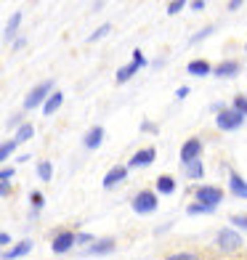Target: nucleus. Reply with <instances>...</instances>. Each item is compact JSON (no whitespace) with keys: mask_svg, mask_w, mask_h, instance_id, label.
<instances>
[{"mask_svg":"<svg viewBox=\"0 0 247 260\" xmlns=\"http://www.w3.org/2000/svg\"><path fill=\"white\" fill-rule=\"evenodd\" d=\"M197 199H199V205L218 207V202L223 199V191L215 188V186H202V188H197Z\"/></svg>","mask_w":247,"mask_h":260,"instance_id":"39448f33","label":"nucleus"},{"mask_svg":"<svg viewBox=\"0 0 247 260\" xmlns=\"http://www.w3.org/2000/svg\"><path fill=\"white\" fill-rule=\"evenodd\" d=\"M51 88H53V82H51V80L40 82V85L35 88V90L29 93V96L24 99V106H27V109H35V106H40V104H43V99L51 93Z\"/></svg>","mask_w":247,"mask_h":260,"instance_id":"20e7f679","label":"nucleus"},{"mask_svg":"<svg viewBox=\"0 0 247 260\" xmlns=\"http://www.w3.org/2000/svg\"><path fill=\"white\" fill-rule=\"evenodd\" d=\"M101 138H104V130H101V127H90L88 136H85V146H88V149H96V146L101 144Z\"/></svg>","mask_w":247,"mask_h":260,"instance_id":"2eb2a0df","label":"nucleus"},{"mask_svg":"<svg viewBox=\"0 0 247 260\" xmlns=\"http://www.w3.org/2000/svg\"><path fill=\"white\" fill-rule=\"evenodd\" d=\"M234 109L247 117V99H244V96H237V99H234Z\"/></svg>","mask_w":247,"mask_h":260,"instance_id":"4be33fe9","label":"nucleus"},{"mask_svg":"<svg viewBox=\"0 0 247 260\" xmlns=\"http://www.w3.org/2000/svg\"><path fill=\"white\" fill-rule=\"evenodd\" d=\"M215 122L221 130H237L242 122H244V114H239L237 109H223L218 117H215Z\"/></svg>","mask_w":247,"mask_h":260,"instance_id":"f257e3e1","label":"nucleus"},{"mask_svg":"<svg viewBox=\"0 0 247 260\" xmlns=\"http://www.w3.org/2000/svg\"><path fill=\"white\" fill-rule=\"evenodd\" d=\"M8 178H14V170H11V168H6L3 173H0V181H3V183H8Z\"/></svg>","mask_w":247,"mask_h":260,"instance_id":"c756f323","label":"nucleus"},{"mask_svg":"<svg viewBox=\"0 0 247 260\" xmlns=\"http://www.w3.org/2000/svg\"><path fill=\"white\" fill-rule=\"evenodd\" d=\"M181 8H183V3H170V6H168V14H178Z\"/></svg>","mask_w":247,"mask_h":260,"instance_id":"7c9ffc66","label":"nucleus"},{"mask_svg":"<svg viewBox=\"0 0 247 260\" xmlns=\"http://www.w3.org/2000/svg\"><path fill=\"white\" fill-rule=\"evenodd\" d=\"M175 96H178V99H186V96H189V88H178V90H175Z\"/></svg>","mask_w":247,"mask_h":260,"instance_id":"2f4dec72","label":"nucleus"},{"mask_svg":"<svg viewBox=\"0 0 247 260\" xmlns=\"http://www.w3.org/2000/svg\"><path fill=\"white\" fill-rule=\"evenodd\" d=\"M112 250H114V242H112V239H104V242H99L96 247H90L88 255H101V252H112Z\"/></svg>","mask_w":247,"mask_h":260,"instance_id":"6ab92c4d","label":"nucleus"},{"mask_svg":"<svg viewBox=\"0 0 247 260\" xmlns=\"http://www.w3.org/2000/svg\"><path fill=\"white\" fill-rule=\"evenodd\" d=\"M165 260H199L194 252H175V255H168Z\"/></svg>","mask_w":247,"mask_h":260,"instance_id":"b1692460","label":"nucleus"},{"mask_svg":"<svg viewBox=\"0 0 247 260\" xmlns=\"http://www.w3.org/2000/svg\"><path fill=\"white\" fill-rule=\"evenodd\" d=\"M19 144H16V141H8V144H3V151H0V157H3V159H8L11 157V151H14Z\"/></svg>","mask_w":247,"mask_h":260,"instance_id":"393cba45","label":"nucleus"},{"mask_svg":"<svg viewBox=\"0 0 247 260\" xmlns=\"http://www.w3.org/2000/svg\"><path fill=\"white\" fill-rule=\"evenodd\" d=\"M229 186H231V191L237 194V197H242V199H247V183L239 178L237 173H231L229 175Z\"/></svg>","mask_w":247,"mask_h":260,"instance_id":"f8f14e48","label":"nucleus"},{"mask_svg":"<svg viewBox=\"0 0 247 260\" xmlns=\"http://www.w3.org/2000/svg\"><path fill=\"white\" fill-rule=\"evenodd\" d=\"M138 67H144V56H141V51H133V61L117 72V80H120V82H128V80H131V77L138 72Z\"/></svg>","mask_w":247,"mask_h":260,"instance_id":"0eeeda50","label":"nucleus"},{"mask_svg":"<svg viewBox=\"0 0 247 260\" xmlns=\"http://www.w3.org/2000/svg\"><path fill=\"white\" fill-rule=\"evenodd\" d=\"M202 173H205L202 159H194V162L186 165V175H189V178H202Z\"/></svg>","mask_w":247,"mask_h":260,"instance_id":"a211bd4d","label":"nucleus"},{"mask_svg":"<svg viewBox=\"0 0 247 260\" xmlns=\"http://www.w3.org/2000/svg\"><path fill=\"white\" fill-rule=\"evenodd\" d=\"M155 157H157V151L155 149H141V151H136L133 154V159H131V168H141V165H151L155 162Z\"/></svg>","mask_w":247,"mask_h":260,"instance_id":"1a4fd4ad","label":"nucleus"},{"mask_svg":"<svg viewBox=\"0 0 247 260\" xmlns=\"http://www.w3.org/2000/svg\"><path fill=\"white\" fill-rule=\"evenodd\" d=\"M213 72H215L218 77H234V75L239 72V64H237V61H223V64H218V67L213 69Z\"/></svg>","mask_w":247,"mask_h":260,"instance_id":"ddd939ff","label":"nucleus"},{"mask_svg":"<svg viewBox=\"0 0 247 260\" xmlns=\"http://www.w3.org/2000/svg\"><path fill=\"white\" fill-rule=\"evenodd\" d=\"M38 173H40V181H51V162H40L38 165Z\"/></svg>","mask_w":247,"mask_h":260,"instance_id":"412c9836","label":"nucleus"},{"mask_svg":"<svg viewBox=\"0 0 247 260\" xmlns=\"http://www.w3.org/2000/svg\"><path fill=\"white\" fill-rule=\"evenodd\" d=\"M19 19H21V14H14V19L8 21V27H6V38H11V35L16 32V27H19Z\"/></svg>","mask_w":247,"mask_h":260,"instance_id":"5701e85b","label":"nucleus"},{"mask_svg":"<svg viewBox=\"0 0 247 260\" xmlns=\"http://www.w3.org/2000/svg\"><path fill=\"white\" fill-rule=\"evenodd\" d=\"M109 29H112L109 24H104V27H99L96 32H93V35H90V43H93V40H99V38H104V35H107Z\"/></svg>","mask_w":247,"mask_h":260,"instance_id":"bb28decb","label":"nucleus"},{"mask_svg":"<svg viewBox=\"0 0 247 260\" xmlns=\"http://www.w3.org/2000/svg\"><path fill=\"white\" fill-rule=\"evenodd\" d=\"M72 244H77V236H75L72 231H61V234L53 239V252H67Z\"/></svg>","mask_w":247,"mask_h":260,"instance_id":"6e6552de","label":"nucleus"},{"mask_svg":"<svg viewBox=\"0 0 247 260\" xmlns=\"http://www.w3.org/2000/svg\"><path fill=\"white\" fill-rule=\"evenodd\" d=\"M32 250V242H21L19 247H14V250H8L6 255H3V260H16V257H21V255H27Z\"/></svg>","mask_w":247,"mask_h":260,"instance_id":"4468645a","label":"nucleus"},{"mask_svg":"<svg viewBox=\"0 0 247 260\" xmlns=\"http://www.w3.org/2000/svg\"><path fill=\"white\" fill-rule=\"evenodd\" d=\"M157 191L160 194H173L175 191V183L170 175H162V178H157Z\"/></svg>","mask_w":247,"mask_h":260,"instance_id":"f3484780","label":"nucleus"},{"mask_svg":"<svg viewBox=\"0 0 247 260\" xmlns=\"http://www.w3.org/2000/svg\"><path fill=\"white\" fill-rule=\"evenodd\" d=\"M125 175H128V168H112L107 175H104V186L112 188V186H117L120 181H125Z\"/></svg>","mask_w":247,"mask_h":260,"instance_id":"9d476101","label":"nucleus"},{"mask_svg":"<svg viewBox=\"0 0 247 260\" xmlns=\"http://www.w3.org/2000/svg\"><path fill=\"white\" fill-rule=\"evenodd\" d=\"M231 223H234V226H239V229H247V215H234Z\"/></svg>","mask_w":247,"mask_h":260,"instance_id":"cd10ccee","label":"nucleus"},{"mask_svg":"<svg viewBox=\"0 0 247 260\" xmlns=\"http://www.w3.org/2000/svg\"><path fill=\"white\" fill-rule=\"evenodd\" d=\"M186 72L194 75V77H205V75H210V64H207V61H202V58H197V61H189Z\"/></svg>","mask_w":247,"mask_h":260,"instance_id":"9b49d317","label":"nucleus"},{"mask_svg":"<svg viewBox=\"0 0 247 260\" xmlns=\"http://www.w3.org/2000/svg\"><path fill=\"white\" fill-rule=\"evenodd\" d=\"M32 133H35V127H32V125H21V127H19V133L14 136V141H16V144H24V141L32 138Z\"/></svg>","mask_w":247,"mask_h":260,"instance_id":"aec40b11","label":"nucleus"},{"mask_svg":"<svg viewBox=\"0 0 247 260\" xmlns=\"http://www.w3.org/2000/svg\"><path fill=\"white\" fill-rule=\"evenodd\" d=\"M199 151H202V141H199V138H189L183 144V149H181V162L189 165V162L199 159Z\"/></svg>","mask_w":247,"mask_h":260,"instance_id":"423d86ee","label":"nucleus"},{"mask_svg":"<svg viewBox=\"0 0 247 260\" xmlns=\"http://www.w3.org/2000/svg\"><path fill=\"white\" fill-rule=\"evenodd\" d=\"M61 101H64V96H61V93H51V96H48V101H45V114H53L56 109H58V106H61Z\"/></svg>","mask_w":247,"mask_h":260,"instance_id":"dca6fc26","label":"nucleus"},{"mask_svg":"<svg viewBox=\"0 0 247 260\" xmlns=\"http://www.w3.org/2000/svg\"><path fill=\"white\" fill-rule=\"evenodd\" d=\"M32 207H35V210L43 207V194H32Z\"/></svg>","mask_w":247,"mask_h":260,"instance_id":"c85d7f7f","label":"nucleus"},{"mask_svg":"<svg viewBox=\"0 0 247 260\" xmlns=\"http://www.w3.org/2000/svg\"><path fill=\"white\" fill-rule=\"evenodd\" d=\"M133 210L138 212V215L155 212V210H157V197L151 194V191H141V194H136V199H133Z\"/></svg>","mask_w":247,"mask_h":260,"instance_id":"7ed1b4c3","label":"nucleus"},{"mask_svg":"<svg viewBox=\"0 0 247 260\" xmlns=\"http://www.w3.org/2000/svg\"><path fill=\"white\" fill-rule=\"evenodd\" d=\"M215 207H210V205H192L189 207V215H197V212H213Z\"/></svg>","mask_w":247,"mask_h":260,"instance_id":"a878e982","label":"nucleus"},{"mask_svg":"<svg viewBox=\"0 0 247 260\" xmlns=\"http://www.w3.org/2000/svg\"><path fill=\"white\" fill-rule=\"evenodd\" d=\"M218 247L223 252H237L239 247H242V236L237 231H231V229H223L218 234Z\"/></svg>","mask_w":247,"mask_h":260,"instance_id":"f03ea898","label":"nucleus"},{"mask_svg":"<svg viewBox=\"0 0 247 260\" xmlns=\"http://www.w3.org/2000/svg\"><path fill=\"white\" fill-rule=\"evenodd\" d=\"M192 8H194V11H202V8H205V3H202V0H194Z\"/></svg>","mask_w":247,"mask_h":260,"instance_id":"473e14b6","label":"nucleus"}]
</instances>
